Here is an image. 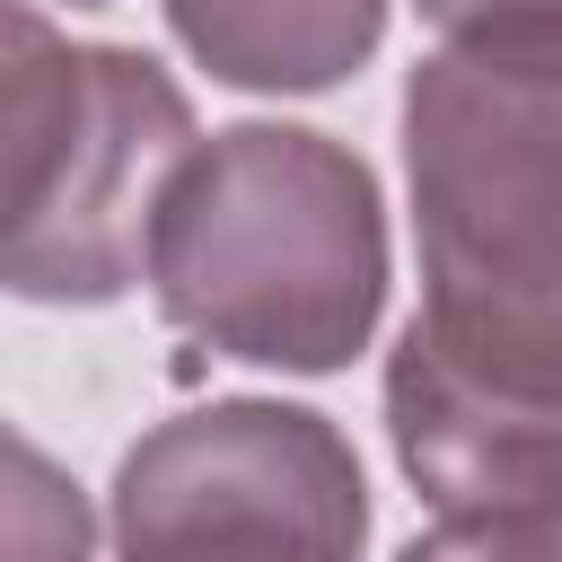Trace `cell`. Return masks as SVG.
I'll use <instances>...</instances> for the list:
<instances>
[{"mask_svg":"<svg viewBox=\"0 0 562 562\" xmlns=\"http://www.w3.org/2000/svg\"><path fill=\"white\" fill-rule=\"evenodd\" d=\"M395 246L378 167L316 123H220L184 158L158 237L149 299L220 360L334 378L386 316Z\"/></svg>","mask_w":562,"mask_h":562,"instance_id":"obj_2","label":"cell"},{"mask_svg":"<svg viewBox=\"0 0 562 562\" xmlns=\"http://www.w3.org/2000/svg\"><path fill=\"white\" fill-rule=\"evenodd\" d=\"M422 307L386 448L439 518L562 501V44H439L395 105Z\"/></svg>","mask_w":562,"mask_h":562,"instance_id":"obj_1","label":"cell"},{"mask_svg":"<svg viewBox=\"0 0 562 562\" xmlns=\"http://www.w3.org/2000/svg\"><path fill=\"white\" fill-rule=\"evenodd\" d=\"M70 9H114V0H70Z\"/></svg>","mask_w":562,"mask_h":562,"instance_id":"obj_9","label":"cell"},{"mask_svg":"<svg viewBox=\"0 0 562 562\" xmlns=\"http://www.w3.org/2000/svg\"><path fill=\"white\" fill-rule=\"evenodd\" d=\"M9 35V237L0 281L26 307H114L149 281L158 211L202 149L193 97L132 44H70L35 0L0 9Z\"/></svg>","mask_w":562,"mask_h":562,"instance_id":"obj_3","label":"cell"},{"mask_svg":"<svg viewBox=\"0 0 562 562\" xmlns=\"http://www.w3.org/2000/svg\"><path fill=\"white\" fill-rule=\"evenodd\" d=\"M193 70L237 97H325L386 44V0H158Z\"/></svg>","mask_w":562,"mask_h":562,"instance_id":"obj_5","label":"cell"},{"mask_svg":"<svg viewBox=\"0 0 562 562\" xmlns=\"http://www.w3.org/2000/svg\"><path fill=\"white\" fill-rule=\"evenodd\" d=\"M105 544L114 562H360L369 474L316 404L211 395L123 448Z\"/></svg>","mask_w":562,"mask_h":562,"instance_id":"obj_4","label":"cell"},{"mask_svg":"<svg viewBox=\"0 0 562 562\" xmlns=\"http://www.w3.org/2000/svg\"><path fill=\"white\" fill-rule=\"evenodd\" d=\"M395 562H562V501L553 509H501V518H439Z\"/></svg>","mask_w":562,"mask_h":562,"instance_id":"obj_7","label":"cell"},{"mask_svg":"<svg viewBox=\"0 0 562 562\" xmlns=\"http://www.w3.org/2000/svg\"><path fill=\"white\" fill-rule=\"evenodd\" d=\"M0 562H97V509L26 430H9V501H0Z\"/></svg>","mask_w":562,"mask_h":562,"instance_id":"obj_6","label":"cell"},{"mask_svg":"<svg viewBox=\"0 0 562 562\" xmlns=\"http://www.w3.org/2000/svg\"><path fill=\"white\" fill-rule=\"evenodd\" d=\"M439 44H562V0H413Z\"/></svg>","mask_w":562,"mask_h":562,"instance_id":"obj_8","label":"cell"}]
</instances>
